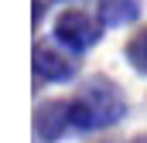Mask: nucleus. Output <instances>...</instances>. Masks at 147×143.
I'll list each match as a JSON object with an SVG mask.
<instances>
[{"mask_svg": "<svg viewBox=\"0 0 147 143\" xmlns=\"http://www.w3.org/2000/svg\"><path fill=\"white\" fill-rule=\"evenodd\" d=\"M130 143H147V133H140V136H134Z\"/></svg>", "mask_w": 147, "mask_h": 143, "instance_id": "8", "label": "nucleus"}, {"mask_svg": "<svg viewBox=\"0 0 147 143\" xmlns=\"http://www.w3.org/2000/svg\"><path fill=\"white\" fill-rule=\"evenodd\" d=\"M144 3L140 0H99L96 3V17L103 21V27H127L140 21Z\"/></svg>", "mask_w": 147, "mask_h": 143, "instance_id": "5", "label": "nucleus"}, {"mask_svg": "<svg viewBox=\"0 0 147 143\" xmlns=\"http://www.w3.org/2000/svg\"><path fill=\"white\" fill-rule=\"evenodd\" d=\"M123 58H127V65L137 75L147 78V27H140V31L130 34V41L123 44Z\"/></svg>", "mask_w": 147, "mask_h": 143, "instance_id": "6", "label": "nucleus"}, {"mask_svg": "<svg viewBox=\"0 0 147 143\" xmlns=\"http://www.w3.org/2000/svg\"><path fill=\"white\" fill-rule=\"evenodd\" d=\"M45 3H48V0H34V10H31V17H34V27L45 21Z\"/></svg>", "mask_w": 147, "mask_h": 143, "instance_id": "7", "label": "nucleus"}, {"mask_svg": "<svg viewBox=\"0 0 147 143\" xmlns=\"http://www.w3.org/2000/svg\"><path fill=\"white\" fill-rule=\"evenodd\" d=\"M69 112H72V130H79V133L106 130L127 116V99L116 82H110L106 75H92L69 99Z\"/></svg>", "mask_w": 147, "mask_h": 143, "instance_id": "1", "label": "nucleus"}, {"mask_svg": "<svg viewBox=\"0 0 147 143\" xmlns=\"http://www.w3.org/2000/svg\"><path fill=\"white\" fill-rule=\"evenodd\" d=\"M69 130H72L69 102H62V99H45V102L34 109V133L41 136V143H58Z\"/></svg>", "mask_w": 147, "mask_h": 143, "instance_id": "4", "label": "nucleus"}, {"mask_svg": "<svg viewBox=\"0 0 147 143\" xmlns=\"http://www.w3.org/2000/svg\"><path fill=\"white\" fill-rule=\"evenodd\" d=\"M103 21L96 17V14H86V10H62L58 17H55V24H51V37L65 48V51H72V55H86V51H92L99 41H103Z\"/></svg>", "mask_w": 147, "mask_h": 143, "instance_id": "2", "label": "nucleus"}, {"mask_svg": "<svg viewBox=\"0 0 147 143\" xmlns=\"http://www.w3.org/2000/svg\"><path fill=\"white\" fill-rule=\"evenodd\" d=\"M58 3H65V0H58Z\"/></svg>", "mask_w": 147, "mask_h": 143, "instance_id": "9", "label": "nucleus"}, {"mask_svg": "<svg viewBox=\"0 0 147 143\" xmlns=\"http://www.w3.org/2000/svg\"><path fill=\"white\" fill-rule=\"evenodd\" d=\"M31 68L41 82L48 85H62V82H72L79 75V61H75L72 51H65L58 41H38L34 51H31Z\"/></svg>", "mask_w": 147, "mask_h": 143, "instance_id": "3", "label": "nucleus"}]
</instances>
